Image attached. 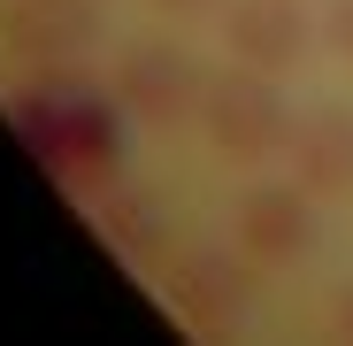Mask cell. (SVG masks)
Instances as JSON below:
<instances>
[{"instance_id": "cell-1", "label": "cell", "mask_w": 353, "mask_h": 346, "mask_svg": "<svg viewBox=\"0 0 353 346\" xmlns=\"http://www.w3.org/2000/svg\"><path fill=\"white\" fill-rule=\"evenodd\" d=\"M108 85L77 77L70 62H39L31 85L16 93V131L31 139V154L62 177L70 193H108L123 177V124H115Z\"/></svg>"}, {"instance_id": "cell-2", "label": "cell", "mask_w": 353, "mask_h": 346, "mask_svg": "<svg viewBox=\"0 0 353 346\" xmlns=\"http://www.w3.org/2000/svg\"><path fill=\"white\" fill-rule=\"evenodd\" d=\"M208 139H215V154L230 162V169H261V162H276L284 146H292V108H284V93H276V77L269 70H223L215 85H208Z\"/></svg>"}, {"instance_id": "cell-3", "label": "cell", "mask_w": 353, "mask_h": 346, "mask_svg": "<svg viewBox=\"0 0 353 346\" xmlns=\"http://www.w3.org/2000/svg\"><path fill=\"white\" fill-rule=\"evenodd\" d=\"M208 85L215 77H200V62L185 46H169V39L123 46V62H115V100H123V115H139V124H154V131L208 124Z\"/></svg>"}, {"instance_id": "cell-4", "label": "cell", "mask_w": 353, "mask_h": 346, "mask_svg": "<svg viewBox=\"0 0 353 346\" xmlns=\"http://www.w3.org/2000/svg\"><path fill=\"white\" fill-rule=\"evenodd\" d=\"M261 262L239 247H192V254H176L169 262V300H176V316H185L200 338H230L246 316H254V300H261V277H254Z\"/></svg>"}, {"instance_id": "cell-5", "label": "cell", "mask_w": 353, "mask_h": 346, "mask_svg": "<svg viewBox=\"0 0 353 346\" xmlns=\"http://www.w3.org/2000/svg\"><path fill=\"white\" fill-rule=\"evenodd\" d=\"M223 39H230V62L284 77V70H300L315 54L323 23L300 8V0H230L223 8Z\"/></svg>"}, {"instance_id": "cell-6", "label": "cell", "mask_w": 353, "mask_h": 346, "mask_svg": "<svg viewBox=\"0 0 353 346\" xmlns=\"http://www.w3.org/2000/svg\"><path fill=\"white\" fill-rule=\"evenodd\" d=\"M230 215H239V247L261 269H284V262L315 254V193L307 185H246Z\"/></svg>"}, {"instance_id": "cell-7", "label": "cell", "mask_w": 353, "mask_h": 346, "mask_svg": "<svg viewBox=\"0 0 353 346\" xmlns=\"http://www.w3.org/2000/svg\"><path fill=\"white\" fill-rule=\"evenodd\" d=\"M0 39H8L23 62H77L100 39V8L92 0H8L0 8Z\"/></svg>"}, {"instance_id": "cell-8", "label": "cell", "mask_w": 353, "mask_h": 346, "mask_svg": "<svg viewBox=\"0 0 353 346\" xmlns=\"http://www.w3.org/2000/svg\"><path fill=\"white\" fill-rule=\"evenodd\" d=\"M292 177H300L315 200H353V108L323 100L292 124Z\"/></svg>"}, {"instance_id": "cell-9", "label": "cell", "mask_w": 353, "mask_h": 346, "mask_svg": "<svg viewBox=\"0 0 353 346\" xmlns=\"http://www.w3.org/2000/svg\"><path fill=\"white\" fill-rule=\"evenodd\" d=\"M100 231H108V239L123 247L131 262H154V254H161V239H169L161 208H154L146 193H131V185H108V193H100Z\"/></svg>"}, {"instance_id": "cell-10", "label": "cell", "mask_w": 353, "mask_h": 346, "mask_svg": "<svg viewBox=\"0 0 353 346\" xmlns=\"http://www.w3.org/2000/svg\"><path fill=\"white\" fill-rule=\"evenodd\" d=\"M323 46L353 62V0H330V8H323Z\"/></svg>"}, {"instance_id": "cell-11", "label": "cell", "mask_w": 353, "mask_h": 346, "mask_svg": "<svg viewBox=\"0 0 353 346\" xmlns=\"http://www.w3.org/2000/svg\"><path fill=\"white\" fill-rule=\"evenodd\" d=\"M161 16H176V23H192V16H223V0H154Z\"/></svg>"}, {"instance_id": "cell-12", "label": "cell", "mask_w": 353, "mask_h": 346, "mask_svg": "<svg viewBox=\"0 0 353 346\" xmlns=\"http://www.w3.org/2000/svg\"><path fill=\"white\" fill-rule=\"evenodd\" d=\"M330 323H338V331L353 338V293H338V308H330Z\"/></svg>"}]
</instances>
